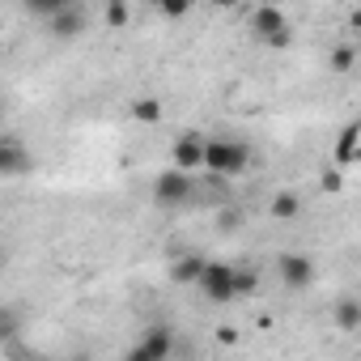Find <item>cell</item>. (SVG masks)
Returning <instances> with one entry per match:
<instances>
[{"label":"cell","mask_w":361,"mask_h":361,"mask_svg":"<svg viewBox=\"0 0 361 361\" xmlns=\"http://www.w3.org/2000/svg\"><path fill=\"white\" fill-rule=\"evenodd\" d=\"M247 166H251V145H247V140H226V136L204 140V170H209V174L234 178V174H243Z\"/></svg>","instance_id":"6da1fadb"},{"label":"cell","mask_w":361,"mask_h":361,"mask_svg":"<svg viewBox=\"0 0 361 361\" xmlns=\"http://www.w3.org/2000/svg\"><path fill=\"white\" fill-rule=\"evenodd\" d=\"M192 192H196V174H192V170H174V166H170V170H161V174L153 178V200L166 204V209L188 204Z\"/></svg>","instance_id":"7a4b0ae2"},{"label":"cell","mask_w":361,"mask_h":361,"mask_svg":"<svg viewBox=\"0 0 361 361\" xmlns=\"http://www.w3.org/2000/svg\"><path fill=\"white\" fill-rule=\"evenodd\" d=\"M196 289L221 306V302H234V264H221V259H204L200 276H196Z\"/></svg>","instance_id":"3957f363"},{"label":"cell","mask_w":361,"mask_h":361,"mask_svg":"<svg viewBox=\"0 0 361 361\" xmlns=\"http://www.w3.org/2000/svg\"><path fill=\"white\" fill-rule=\"evenodd\" d=\"M276 276H281L285 289L302 293V289L314 285V259L302 255V251H285V255H276Z\"/></svg>","instance_id":"277c9868"},{"label":"cell","mask_w":361,"mask_h":361,"mask_svg":"<svg viewBox=\"0 0 361 361\" xmlns=\"http://www.w3.org/2000/svg\"><path fill=\"white\" fill-rule=\"evenodd\" d=\"M47 22V35L56 39V43H73V39H81L85 35V9H81V0H68L64 9H56L51 18H43Z\"/></svg>","instance_id":"5b68a950"},{"label":"cell","mask_w":361,"mask_h":361,"mask_svg":"<svg viewBox=\"0 0 361 361\" xmlns=\"http://www.w3.org/2000/svg\"><path fill=\"white\" fill-rule=\"evenodd\" d=\"M30 170H35V157H30L26 140L0 132V178H18V174H30Z\"/></svg>","instance_id":"8992f818"},{"label":"cell","mask_w":361,"mask_h":361,"mask_svg":"<svg viewBox=\"0 0 361 361\" xmlns=\"http://www.w3.org/2000/svg\"><path fill=\"white\" fill-rule=\"evenodd\" d=\"M170 353H174V331L166 323H157L140 336L136 348H128V361H166Z\"/></svg>","instance_id":"52a82bcc"},{"label":"cell","mask_w":361,"mask_h":361,"mask_svg":"<svg viewBox=\"0 0 361 361\" xmlns=\"http://www.w3.org/2000/svg\"><path fill=\"white\" fill-rule=\"evenodd\" d=\"M170 166L174 170H204V136H196V132H183L174 145H170Z\"/></svg>","instance_id":"ba28073f"},{"label":"cell","mask_w":361,"mask_h":361,"mask_svg":"<svg viewBox=\"0 0 361 361\" xmlns=\"http://www.w3.org/2000/svg\"><path fill=\"white\" fill-rule=\"evenodd\" d=\"M281 26H289V18H285V9H276V5H259V9L251 13V35H255V39H264V35H272V30H281Z\"/></svg>","instance_id":"9c48e42d"},{"label":"cell","mask_w":361,"mask_h":361,"mask_svg":"<svg viewBox=\"0 0 361 361\" xmlns=\"http://www.w3.org/2000/svg\"><path fill=\"white\" fill-rule=\"evenodd\" d=\"M128 115H132V123H145V128H153V123H161V119H166V106H161V98L145 94V98H132Z\"/></svg>","instance_id":"30bf717a"},{"label":"cell","mask_w":361,"mask_h":361,"mask_svg":"<svg viewBox=\"0 0 361 361\" xmlns=\"http://www.w3.org/2000/svg\"><path fill=\"white\" fill-rule=\"evenodd\" d=\"M200 268H204V255H178L174 264H170V281L174 285H196V276H200Z\"/></svg>","instance_id":"8fae6325"},{"label":"cell","mask_w":361,"mask_h":361,"mask_svg":"<svg viewBox=\"0 0 361 361\" xmlns=\"http://www.w3.org/2000/svg\"><path fill=\"white\" fill-rule=\"evenodd\" d=\"M357 136H361V132H357V123H344V132L336 136V153H331V161H336L340 170L357 161Z\"/></svg>","instance_id":"7c38bea8"},{"label":"cell","mask_w":361,"mask_h":361,"mask_svg":"<svg viewBox=\"0 0 361 361\" xmlns=\"http://www.w3.org/2000/svg\"><path fill=\"white\" fill-rule=\"evenodd\" d=\"M268 213H272L276 221H298V217H302V196H298V192H276L272 204H268Z\"/></svg>","instance_id":"4fadbf2b"},{"label":"cell","mask_w":361,"mask_h":361,"mask_svg":"<svg viewBox=\"0 0 361 361\" xmlns=\"http://www.w3.org/2000/svg\"><path fill=\"white\" fill-rule=\"evenodd\" d=\"M331 319H336V327H340V331H348V336H353V331L361 327V302H357V298H340Z\"/></svg>","instance_id":"5bb4252c"},{"label":"cell","mask_w":361,"mask_h":361,"mask_svg":"<svg viewBox=\"0 0 361 361\" xmlns=\"http://www.w3.org/2000/svg\"><path fill=\"white\" fill-rule=\"evenodd\" d=\"M327 68H331V73H340V77H344V73H353V68H357V43H336V47H331V56H327Z\"/></svg>","instance_id":"9a60e30c"},{"label":"cell","mask_w":361,"mask_h":361,"mask_svg":"<svg viewBox=\"0 0 361 361\" xmlns=\"http://www.w3.org/2000/svg\"><path fill=\"white\" fill-rule=\"evenodd\" d=\"M102 22L111 30H123L132 22V5H128V0H106V5H102Z\"/></svg>","instance_id":"2e32d148"},{"label":"cell","mask_w":361,"mask_h":361,"mask_svg":"<svg viewBox=\"0 0 361 361\" xmlns=\"http://www.w3.org/2000/svg\"><path fill=\"white\" fill-rule=\"evenodd\" d=\"M255 293H259V272L234 268V298H255Z\"/></svg>","instance_id":"e0dca14e"},{"label":"cell","mask_w":361,"mask_h":361,"mask_svg":"<svg viewBox=\"0 0 361 361\" xmlns=\"http://www.w3.org/2000/svg\"><path fill=\"white\" fill-rule=\"evenodd\" d=\"M192 5H196V0H161L157 13H161L166 22H178V18H188V13H192Z\"/></svg>","instance_id":"ac0fdd59"},{"label":"cell","mask_w":361,"mask_h":361,"mask_svg":"<svg viewBox=\"0 0 361 361\" xmlns=\"http://www.w3.org/2000/svg\"><path fill=\"white\" fill-rule=\"evenodd\" d=\"M22 5H26V13H30V18H51L56 9H64V5H68V0H22Z\"/></svg>","instance_id":"d6986e66"},{"label":"cell","mask_w":361,"mask_h":361,"mask_svg":"<svg viewBox=\"0 0 361 361\" xmlns=\"http://www.w3.org/2000/svg\"><path fill=\"white\" fill-rule=\"evenodd\" d=\"M259 43H264V47H272V51H285V47H293V26H281V30L264 35Z\"/></svg>","instance_id":"ffe728a7"},{"label":"cell","mask_w":361,"mask_h":361,"mask_svg":"<svg viewBox=\"0 0 361 361\" xmlns=\"http://www.w3.org/2000/svg\"><path fill=\"white\" fill-rule=\"evenodd\" d=\"M217 230H221V234L243 230V213H238V209H221V213H217Z\"/></svg>","instance_id":"44dd1931"},{"label":"cell","mask_w":361,"mask_h":361,"mask_svg":"<svg viewBox=\"0 0 361 361\" xmlns=\"http://www.w3.org/2000/svg\"><path fill=\"white\" fill-rule=\"evenodd\" d=\"M18 331H22V319L9 314V310H0V344H5L9 336H18Z\"/></svg>","instance_id":"7402d4cb"},{"label":"cell","mask_w":361,"mask_h":361,"mask_svg":"<svg viewBox=\"0 0 361 361\" xmlns=\"http://www.w3.org/2000/svg\"><path fill=\"white\" fill-rule=\"evenodd\" d=\"M323 192H331V196H340V192H344V174H340V166L323 170Z\"/></svg>","instance_id":"603a6c76"},{"label":"cell","mask_w":361,"mask_h":361,"mask_svg":"<svg viewBox=\"0 0 361 361\" xmlns=\"http://www.w3.org/2000/svg\"><path fill=\"white\" fill-rule=\"evenodd\" d=\"M234 340H238L234 327H217V344H234Z\"/></svg>","instance_id":"cb8c5ba5"},{"label":"cell","mask_w":361,"mask_h":361,"mask_svg":"<svg viewBox=\"0 0 361 361\" xmlns=\"http://www.w3.org/2000/svg\"><path fill=\"white\" fill-rule=\"evenodd\" d=\"M217 9H234V5H243V0H213Z\"/></svg>","instance_id":"d4e9b609"},{"label":"cell","mask_w":361,"mask_h":361,"mask_svg":"<svg viewBox=\"0 0 361 361\" xmlns=\"http://www.w3.org/2000/svg\"><path fill=\"white\" fill-rule=\"evenodd\" d=\"M149 5H153V9H157V5H161V0H149Z\"/></svg>","instance_id":"484cf974"},{"label":"cell","mask_w":361,"mask_h":361,"mask_svg":"<svg viewBox=\"0 0 361 361\" xmlns=\"http://www.w3.org/2000/svg\"><path fill=\"white\" fill-rule=\"evenodd\" d=\"M0 111H5V106H0Z\"/></svg>","instance_id":"4316f807"}]
</instances>
